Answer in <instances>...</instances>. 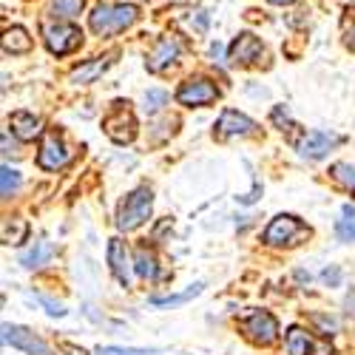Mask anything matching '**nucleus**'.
<instances>
[{
    "label": "nucleus",
    "mask_w": 355,
    "mask_h": 355,
    "mask_svg": "<svg viewBox=\"0 0 355 355\" xmlns=\"http://www.w3.org/2000/svg\"><path fill=\"white\" fill-rule=\"evenodd\" d=\"M139 17L137 6L131 3H100L92 17H88V26H92V32L100 35V37H108V35H116V32H123V28H128L134 20Z\"/></svg>",
    "instance_id": "nucleus-1"
},
{
    "label": "nucleus",
    "mask_w": 355,
    "mask_h": 355,
    "mask_svg": "<svg viewBox=\"0 0 355 355\" xmlns=\"http://www.w3.org/2000/svg\"><path fill=\"white\" fill-rule=\"evenodd\" d=\"M151 208H154V193L148 185L131 191L123 202H120V211H116V227L120 230H134L139 227L148 216H151Z\"/></svg>",
    "instance_id": "nucleus-2"
},
{
    "label": "nucleus",
    "mask_w": 355,
    "mask_h": 355,
    "mask_svg": "<svg viewBox=\"0 0 355 355\" xmlns=\"http://www.w3.org/2000/svg\"><path fill=\"white\" fill-rule=\"evenodd\" d=\"M128 105H131L128 100H116V103L111 105V111L105 114V120H103L105 134H108L116 145H128V142H134V137H137V116L131 114Z\"/></svg>",
    "instance_id": "nucleus-3"
},
{
    "label": "nucleus",
    "mask_w": 355,
    "mask_h": 355,
    "mask_svg": "<svg viewBox=\"0 0 355 355\" xmlns=\"http://www.w3.org/2000/svg\"><path fill=\"white\" fill-rule=\"evenodd\" d=\"M307 236H310V227L302 219H295L290 214H282V216H276L268 225V230H264V236H261V242L279 248V245H299V242L307 239Z\"/></svg>",
    "instance_id": "nucleus-4"
},
{
    "label": "nucleus",
    "mask_w": 355,
    "mask_h": 355,
    "mask_svg": "<svg viewBox=\"0 0 355 355\" xmlns=\"http://www.w3.org/2000/svg\"><path fill=\"white\" fill-rule=\"evenodd\" d=\"M43 40H46V49L57 57L63 54H71L80 43H83V32L71 23H43Z\"/></svg>",
    "instance_id": "nucleus-5"
},
{
    "label": "nucleus",
    "mask_w": 355,
    "mask_h": 355,
    "mask_svg": "<svg viewBox=\"0 0 355 355\" xmlns=\"http://www.w3.org/2000/svg\"><path fill=\"white\" fill-rule=\"evenodd\" d=\"M219 100V88L216 83L205 80V77H196V80H188L180 85V92H176V103L182 105H191V108H202V105H211Z\"/></svg>",
    "instance_id": "nucleus-6"
},
{
    "label": "nucleus",
    "mask_w": 355,
    "mask_h": 355,
    "mask_svg": "<svg viewBox=\"0 0 355 355\" xmlns=\"http://www.w3.org/2000/svg\"><path fill=\"white\" fill-rule=\"evenodd\" d=\"M242 333L256 344H273L279 336V321L268 310H256L242 321Z\"/></svg>",
    "instance_id": "nucleus-7"
},
{
    "label": "nucleus",
    "mask_w": 355,
    "mask_h": 355,
    "mask_svg": "<svg viewBox=\"0 0 355 355\" xmlns=\"http://www.w3.org/2000/svg\"><path fill=\"white\" fill-rule=\"evenodd\" d=\"M71 151L66 148L63 137L57 134V131H46L43 142H40V154H37V165L43 171H57V168H63L69 162Z\"/></svg>",
    "instance_id": "nucleus-8"
},
{
    "label": "nucleus",
    "mask_w": 355,
    "mask_h": 355,
    "mask_svg": "<svg viewBox=\"0 0 355 355\" xmlns=\"http://www.w3.org/2000/svg\"><path fill=\"white\" fill-rule=\"evenodd\" d=\"M180 54H182V43L176 40L173 35H165V37H159V40H157V46H154L151 51H148L145 66H148V71L159 74V71L171 69L176 60H180Z\"/></svg>",
    "instance_id": "nucleus-9"
},
{
    "label": "nucleus",
    "mask_w": 355,
    "mask_h": 355,
    "mask_svg": "<svg viewBox=\"0 0 355 355\" xmlns=\"http://www.w3.org/2000/svg\"><path fill=\"white\" fill-rule=\"evenodd\" d=\"M3 341L17 347V349H23V352H28V355H51L49 344L40 336H35L32 330H26V327H15V324H3Z\"/></svg>",
    "instance_id": "nucleus-10"
},
{
    "label": "nucleus",
    "mask_w": 355,
    "mask_h": 355,
    "mask_svg": "<svg viewBox=\"0 0 355 355\" xmlns=\"http://www.w3.org/2000/svg\"><path fill=\"white\" fill-rule=\"evenodd\" d=\"M261 54H264L261 40L245 32V35H239V37L230 43V49H227V60H230L233 66H250V63L259 60Z\"/></svg>",
    "instance_id": "nucleus-11"
},
{
    "label": "nucleus",
    "mask_w": 355,
    "mask_h": 355,
    "mask_svg": "<svg viewBox=\"0 0 355 355\" xmlns=\"http://www.w3.org/2000/svg\"><path fill=\"white\" fill-rule=\"evenodd\" d=\"M341 142V137H336V134H324V131H310V134H304L302 139H299V154L304 157V159H321V157H327L333 148Z\"/></svg>",
    "instance_id": "nucleus-12"
},
{
    "label": "nucleus",
    "mask_w": 355,
    "mask_h": 355,
    "mask_svg": "<svg viewBox=\"0 0 355 355\" xmlns=\"http://www.w3.org/2000/svg\"><path fill=\"white\" fill-rule=\"evenodd\" d=\"M108 264H111V273L116 276L123 287L131 284V259H128V248L123 239H108Z\"/></svg>",
    "instance_id": "nucleus-13"
},
{
    "label": "nucleus",
    "mask_w": 355,
    "mask_h": 355,
    "mask_svg": "<svg viewBox=\"0 0 355 355\" xmlns=\"http://www.w3.org/2000/svg\"><path fill=\"white\" fill-rule=\"evenodd\" d=\"M253 128H256V123L250 120V116H245V114H239V111L227 108V111H222L219 123H216V137H219V139H227V137H245V134H250Z\"/></svg>",
    "instance_id": "nucleus-14"
},
{
    "label": "nucleus",
    "mask_w": 355,
    "mask_h": 355,
    "mask_svg": "<svg viewBox=\"0 0 355 355\" xmlns=\"http://www.w3.org/2000/svg\"><path fill=\"white\" fill-rule=\"evenodd\" d=\"M287 355H333V347L315 344L302 327L287 330Z\"/></svg>",
    "instance_id": "nucleus-15"
},
{
    "label": "nucleus",
    "mask_w": 355,
    "mask_h": 355,
    "mask_svg": "<svg viewBox=\"0 0 355 355\" xmlns=\"http://www.w3.org/2000/svg\"><path fill=\"white\" fill-rule=\"evenodd\" d=\"M111 60H114V54H105V57H94V60H85V63H80L74 71H71V83H77V85H88V83H94L108 66H111Z\"/></svg>",
    "instance_id": "nucleus-16"
},
{
    "label": "nucleus",
    "mask_w": 355,
    "mask_h": 355,
    "mask_svg": "<svg viewBox=\"0 0 355 355\" xmlns=\"http://www.w3.org/2000/svg\"><path fill=\"white\" fill-rule=\"evenodd\" d=\"M9 125H12V131H15V134H17L23 142H28V139L40 137V131H43L40 116L28 114V111H15V114H12V120H9Z\"/></svg>",
    "instance_id": "nucleus-17"
},
{
    "label": "nucleus",
    "mask_w": 355,
    "mask_h": 355,
    "mask_svg": "<svg viewBox=\"0 0 355 355\" xmlns=\"http://www.w3.org/2000/svg\"><path fill=\"white\" fill-rule=\"evenodd\" d=\"M3 51L6 54H26V51H32V37H28V32H26L23 26L6 28V35H3Z\"/></svg>",
    "instance_id": "nucleus-18"
},
{
    "label": "nucleus",
    "mask_w": 355,
    "mask_h": 355,
    "mask_svg": "<svg viewBox=\"0 0 355 355\" xmlns=\"http://www.w3.org/2000/svg\"><path fill=\"white\" fill-rule=\"evenodd\" d=\"M51 256H54V248L46 239H40V242H35L28 250L20 253V264H23V268H40V264H46Z\"/></svg>",
    "instance_id": "nucleus-19"
},
{
    "label": "nucleus",
    "mask_w": 355,
    "mask_h": 355,
    "mask_svg": "<svg viewBox=\"0 0 355 355\" xmlns=\"http://www.w3.org/2000/svg\"><path fill=\"white\" fill-rule=\"evenodd\" d=\"M137 273L142 279H157L159 276V268H157V256L148 250L145 245L137 248Z\"/></svg>",
    "instance_id": "nucleus-20"
},
{
    "label": "nucleus",
    "mask_w": 355,
    "mask_h": 355,
    "mask_svg": "<svg viewBox=\"0 0 355 355\" xmlns=\"http://www.w3.org/2000/svg\"><path fill=\"white\" fill-rule=\"evenodd\" d=\"M336 233H338V239H344V242H355V208L352 205H344L341 219L336 225Z\"/></svg>",
    "instance_id": "nucleus-21"
},
{
    "label": "nucleus",
    "mask_w": 355,
    "mask_h": 355,
    "mask_svg": "<svg viewBox=\"0 0 355 355\" xmlns=\"http://www.w3.org/2000/svg\"><path fill=\"white\" fill-rule=\"evenodd\" d=\"M199 293H202V284H193V287H188L185 293H173V295H165V299H159V295H154L151 304H154V307H173V304H185V302H191L193 295H199Z\"/></svg>",
    "instance_id": "nucleus-22"
},
{
    "label": "nucleus",
    "mask_w": 355,
    "mask_h": 355,
    "mask_svg": "<svg viewBox=\"0 0 355 355\" xmlns=\"http://www.w3.org/2000/svg\"><path fill=\"white\" fill-rule=\"evenodd\" d=\"M330 173H333V180H336L338 185H344L347 191L355 193V165H349V162H336V165L330 168Z\"/></svg>",
    "instance_id": "nucleus-23"
},
{
    "label": "nucleus",
    "mask_w": 355,
    "mask_h": 355,
    "mask_svg": "<svg viewBox=\"0 0 355 355\" xmlns=\"http://www.w3.org/2000/svg\"><path fill=\"white\" fill-rule=\"evenodd\" d=\"M83 6H85V0H51L54 17H66V20L77 17L83 12Z\"/></svg>",
    "instance_id": "nucleus-24"
},
{
    "label": "nucleus",
    "mask_w": 355,
    "mask_h": 355,
    "mask_svg": "<svg viewBox=\"0 0 355 355\" xmlns=\"http://www.w3.org/2000/svg\"><path fill=\"white\" fill-rule=\"evenodd\" d=\"M17 188H20V173L15 168L3 165V171H0V193H3V199H9Z\"/></svg>",
    "instance_id": "nucleus-25"
},
{
    "label": "nucleus",
    "mask_w": 355,
    "mask_h": 355,
    "mask_svg": "<svg viewBox=\"0 0 355 355\" xmlns=\"http://www.w3.org/2000/svg\"><path fill=\"white\" fill-rule=\"evenodd\" d=\"M168 103V92H162V88H151V92H145V111L148 114H157L162 105Z\"/></svg>",
    "instance_id": "nucleus-26"
},
{
    "label": "nucleus",
    "mask_w": 355,
    "mask_h": 355,
    "mask_svg": "<svg viewBox=\"0 0 355 355\" xmlns=\"http://www.w3.org/2000/svg\"><path fill=\"white\" fill-rule=\"evenodd\" d=\"M26 230H28V227H26V222H20V219H15V227L6 222V225H3V242H6V245H20V242L26 239Z\"/></svg>",
    "instance_id": "nucleus-27"
},
{
    "label": "nucleus",
    "mask_w": 355,
    "mask_h": 355,
    "mask_svg": "<svg viewBox=\"0 0 355 355\" xmlns=\"http://www.w3.org/2000/svg\"><path fill=\"white\" fill-rule=\"evenodd\" d=\"M97 355H154V349H139V347H100Z\"/></svg>",
    "instance_id": "nucleus-28"
},
{
    "label": "nucleus",
    "mask_w": 355,
    "mask_h": 355,
    "mask_svg": "<svg viewBox=\"0 0 355 355\" xmlns=\"http://www.w3.org/2000/svg\"><path fill=\"white\" fill-rule=\"evenodd\" d=\"M270 116H273V123H276L282 131H290V128H295V125H293V120L287 116V108H284V105H276Z\"/></svg>",
    "instance_id": "nucleus-29"
},
{
    "label": "nucleus",
    "mask_w": 355,
    "mask_h": 355,
    "mask_svg": "<svg viewBox=\"0 0 355 355\" xmlns=\"http://www.w3.org/2000/svg\"><path fill=\"white\" fill-rule=\"evenodd\" d=\"M321 279L327 282V284H333V287H336V284L341 282V270H338V268H327V270L321 273Z\"/></svg>",
    "instance_id": "nucleus-30"
},
{
    "label": "nucleus",
    "mask_w": 355,
    "mask_h": 355,
    "mask_svg": "<svg viewBox=\"0 0 355 355\" xmlns=\"http://www.w3.org/2000/svg\"><path fill=\"white\" fill-rule=\"evenodd\" d=\"M313 321H315V324H321V327H324V336L336 333V321H333V318H324V315H313Z\"/></svg>",
    "instance_id": "nucleus-31"
},
{
    "label": "nucleus",
    "mask_w": 355,
    "mask_h": 355,
    "mask_svg": "<svg viewBox=\"0 0 355 355\" xmlns=\"http://www.w3.org/2000/svg\"><path fill=\"white\" fill-rule=\"evenodd\" d=\"M344 43H347V49L355 51V23H352V28H347V32H344Z\"/></svg>",
    "instance_id": "nucleus-32"
},
{
    "label": "nucleus",
    "mask_w": 355,
    "mask_h": 355,
    "mask_svg": "<svg viewBox=\"0 0 355 355\" xmlns=\"http://www.w3.org/2000/svg\"><path fill=\"white\" fill-rule=\"evenodd\" d=\"M40 302H43V304L49 307V313H51V315H63V313H66V310H63L60 304H54V302H49V299H40Z\"/></svg>",
    "instance_id": "nucleus-33"
},
{
    "label": "nucleus",
    "mask_w": 355,
    "mask_h": 355,
    "mask_svg": "<svg viewBox=\"0 0 355 355\" xmlns=\"http://www.w3.org/2000/svg\"><path fill=\"white\" fill-rule=\"evenodd\" d=\"M268 3H276V6H290L293 0H268Z\"/></svg>",
    "instance_id": "nucleus-34"
},
{
    "label": "nucleus",
    "mask_w": 355,
    "mask_h": 355,
    "mask_svg": "<svg viewBox=\"0 0 355 355\" xmlns=\"http://www.w3.org/2000/svg\"><path fill=\"white\" fill-rule=\"evenodd\" d=\"M341 3H349V6H352V9H355V0H341Z\"/></svg>",
    "instance_id": "nucleus-35"
}]
</instances>
